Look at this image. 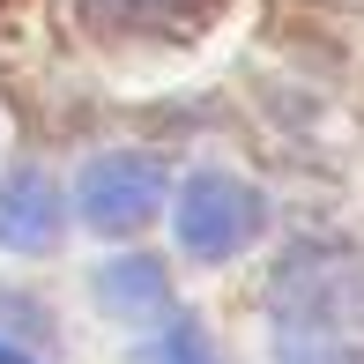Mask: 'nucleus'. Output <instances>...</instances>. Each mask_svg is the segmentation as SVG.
I'll list each match as a JSON object with an SVG mask.
<instances>
[{
    "label": "nucleus",
    "instance_id": "obj_2",
    "mask_svg": "<svg viewBox=\"0 0 364 364\" xmlns=\"http://www.w3.org/2000/svg\"><path fill=\"white\" fill-rule=\"evenodd\" d=\"M260 230V193L238 186L230 171H193L178 193V245L193 260H230Z\"/></svg>",
    "mask_w": 364,
    "mask_h": 364
},
{
    "label": "nucleus",
    "instance_id": "obj_5",
    "mask_svg": "<svg viewBox=\"0 0 364 364\" xmlns=\"http://www.w3.org/2000/svg\"><path fill=\"white\" fill-rule=\"evenodd\" d=\"M97 297H105V312H119V320H164L171 312V283H164L156 260H112L105 275H97Z\"/></svg>",
    "mask_w": 364,
    "mask_h": 364
},
{
    "label": "nucleus",
    "instance_id": "obj_6",
    "mask_svg": "<svg viewBox=\"0 0 364 364\" xmlns=\"http://www.w3.org/2000/svg\"><path fill=\"white\" fill-rule=\"evenodd\" d=\"M90 15H105V23H186V15H201L208 0H82Z\"/></svg>",
    "mask_w": 364,
    "mask_h": 364
},
{
    "label": "nucleus",
    "instance_id": "obj_1",
    "mask_svg": "<svg viewBox=\"0 0 364 364\" xmlns=\"http://www.w3.org/2000/svg\"><path fill=\"white\" fill-rule=\"evenodd\" d=\"M275 350L283 364L364 357V268L335 245H297L275 275Z\"/></svg>",
    "mask_w": 364,
    "mask_h": 364
},
{
    "label": "nucleus",
    "instance_id": "obj_7",
    "mask_svg": "<svg viewBox=\"0 0 364 364\" xmlns=\"http://www.w3.org/2000/svg\"><path fill=\"white\" fill-rule=\"evenodd\" d=\"M156 364H216V350H208V335L201 327H164V342H156Z\"/></svg>",
    "mask_w": 364,
    "mask_h": 364
},
{
    "label": "nucleus",
    "instance_id": "obj_4",
    "mask_svg": "<svg viewBox=\"0 0 364 364\" xmlns=\"http://www.w3.org/2000/svg\"><path fill=\"white\" fill-rule=\"evenodd\" d=\"M60 223H68V201L45 171H8L0 178V245L8 253H53Z\"/></svg>",
    "mask_w": 364,
    "mask_h": 364
},
{
    "label": "nucleus",
    "instance_id": "obj_8",
    "mask_svg": "<svg viewBox=\"0 0 364 364\" xmlns=\"http://www.w3.org/2000/svg\"><path fill=\"white\" fill-rule=\"evenodd\" d=\"M0 364H30V357H23V350H8V342H0Z\"/></svg>",
    "mask_w": 364,
    "mask_h": 364
},
{
    "label": "nucleus",
    "instance_id": "obj_3",
    "mask_svg": "<svg viewBox=\"0 0 364 364\" xmlns=\"http://www.w3.org/2000/svg\"><path fill=\"white\" fill-rule=\"evenodd\" d=\"M75 201H82V223H90V230L127 238V230H141L149 216H156V201H164V164H156V156H97L90 171H82Z\"/></svg>",
    "mask_w": 364,
    "mask_h": 364
}]
</instances>
